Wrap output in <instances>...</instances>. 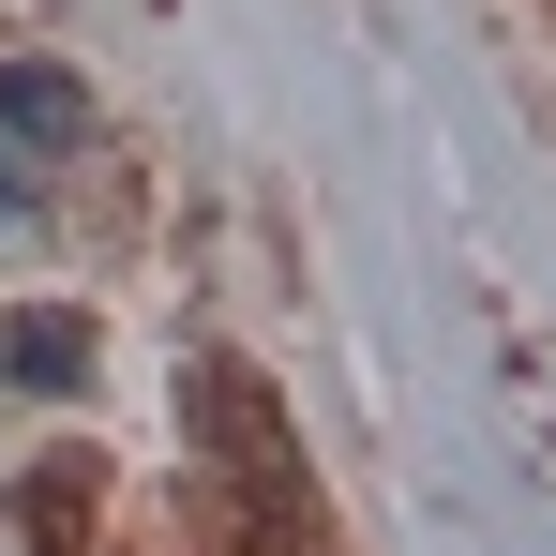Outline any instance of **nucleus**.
I'll list each match as a JSON object with an SVG mask.
<instances>
[{"instance_id": "nucleus-1", "label": "nucleus", "mask_w": 556, "mask_h": 556, "mask_svg": "<svg viewBox=\"0 0 556 556\" xmlns=\"http://www.w3.org/2000/svg\"><path fill=\"white\" fill-rule=\"evenodd\" d=\"M76 121H91V105H76V76H46V61H15V76H0V136H46V151H76Z\"/></svg>"}, {"instance_id": "nucleus-2", "label": "nucleus", "mask_w": 556, "mask_h": 556, "mask_svg": "<svg viewBox=\"0 0 556 556\" xmlns=\"http://www.w3.org/2000/svg\"><path fill=\"white\" fill-rule=\"evenodd\" d=\"M76 362H91V331H76V316H15V376L76 391Z\"/></svg>"}]
</instances>
